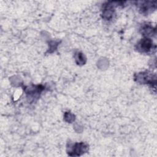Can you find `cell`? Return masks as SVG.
<instances>
[{
	"label": "cell",
	"instance_id": "1",
	"mask_svg": "<svg viewBox=\"0 0 157 157\" xmlns=\"http://www.w3.org/2000/svg\"><path fill=\"white\" fill-rule=\"evenodd\" d=\"M138 48L142 52H148L153 48V42L148 38L143 39L139 42Z\"/></svg>",
	"mask_w": 157,
	"mask_h": 157
},
{
	"label": "cell",
	"instance_id": "2",
	"mask_svg": "<svg viewBox=\"0 0 157 157\" xmlns=\"http://www.w3.org/2000/svg\"><path fill=\"white\" fill-rule=\"evenodd\" d=\"M87 148V146H86L83 143L76 144L74 145V147L73 148V150L72 151V152L73 153L72 155H80L86 151Z\"/></svg>",
	"mask_w": 157,
	"mask_h": 157
}]
</instances>
